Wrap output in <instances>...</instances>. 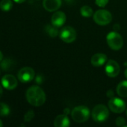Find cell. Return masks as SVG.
<instances>
[{"label":"cell","instance_id":"obj_14","mask_svg":"<svg viewBox=\"0 0 127 127\" xmlns=\"http://www.w3.org/2000/svg\"><path fill=\"white\" fill-rule=\"evenodd\" d=\"M70 125V120L66 114L58 115L54 121V126L55 127H68Z\"/></svg>","mask_w":127,"mask_h":127},{"label":"cell","instance_id":"obj_30","mask_svg":"<svg viewBox=\"0 0 127 127\" xmlns=\"http://www.w3.org/2000/svg\"></svg>","mask_w":127,"mask_h":127},{"label":"cell","instance_id":"obj_10","mask_svg":"<svg viewBox=\"0 0 127 127\" xmlns=\"http://www.w3.org/2000/svg\"><path fill=\"white\" fill-rule=\"evenodd\" d=\"M1 84L4 89L13 90L17 86V80L12 74H5L1 78Z\"/></svg>","mask_w":127,"mask_h":127},{"label":"cell","instance_id":"obj_5","mask_svg":"<svg viewBox=\"0 0 127 127\" xmlns=\"http://www.w3.org/2000/svg\"><path fill=\"white\" fill-rule=\"evenodd\" d=\"M94 20L99 25H107L112 20V13L106 10H99L94 14Z\"/></svg>","mask_w":127,"mask_h":127},{"label":"cell","instance_id":"obj_23","mask_svg":"<svg viewBox=\"0 0 127 127\" xmlns=\"http://www.w3.org/2000/svg\"><path fill=\"white\" fill-rule=\"evenodd\" d=\"M109 0H96V4L100 7H104L106 6Z\"/></svg>","mask_w":127,"mask_h":127},{"label":"cell","instance_id":"obj_19","mask_svg":"<svg viewBox=\"0 0 127 127\" xmlns=\"http://www.w3.org/2000/svg\"><path fill=\"white\" fill-rule=\"evenodd\" d=\"M80 13L84 17H91L93 15V10L88 5L82 6L80 9Z\"/></svg>","mask_w":127,"mask_h":127},{"label":"cell","instance_id":"obj_13","mask_svg":"<svg viewBox=\"0 0 127 127\" xmlns=\"http://www.w3.org/2000/svg\"><path fill=\"white\" fill-rule=\"evenodd\" d=\"M107 61V56L104 54L98 53L92 56L91 59V64L95 67H100Z\"/></svg>","mask_w":127,"mask_h":127},{"label":"cell","instance_id":"obj_28","mask_svg":"<svg viewBox=\"0 0 127 127\" xmlns=\"http://www.w3.org/2000/svg\"><path fill=\"white\" fill-rule=\"evenodd\" d=\"M124 75H125V77L127 79V68L125 70V71H124Z\"/></svg>","mask_w":127,"mask_h":127},{"label":"cell","instance_id":"obj_17","mask_svg":"<svg viewBox=\"0 0 127 127\" xmlns=\"http://www.w3.org/2000/svg\"><path fill=\"white\" fill-rule=\"evenodd\" d=\"M45 31L47 33V34L51 36V37H55L58 35V28L55 27L53 25H47L45 27Z\"/></svg>","mask_w":127,"mask_h":127},{"label":"cell","instance_id":"obj_25","mask_svg":"<svg viewBox=\"0 0 127 127\" xmlns=\"http://www.w3.org/2000/svg\"><path fill=\"white\" fill-rule=\"evenodd\" d=\"M15 2H16V3H19V4H20V3H23V2H25L26 0H13Z\"/></svg>","mask_w":127,"mask_h":127},{"label":"cell","instance_id":"obj_1","mask_svg":"<svg viewBox=\"0 0 127 127\" xmlns=\"http://www.w3.org/2000/svg\"><path fill=\"white\" fill-rule=\"evenodd\" d=\"M25 97L28 103L34 106H40L46 101L45 92L38 86H33L28 88L26 91Z\"/></svg>","mask_w":127,"mask_h":127},{"label":"cell","instance_id":"obj_31","mask_svg":"<svg viewBox=\"0 0 127 127\" xmlns=\"http://www.w3.org/2000/svg\"><path fill=\"white\" fill-rule=\"evenodd\" d=\"M67 1H70V0H67Z\"/></svg>","mask_w":127,"mask_h":127},{"label":"cell","instance_id":"obj_27","mask_svg":"<svg viewBox=\"0 0 127 127\" xmlns=\"http://www.w3.org/2000/svg\"><path fill=\"white\" fill-rule=\"evenodd\" d=\"M2 60H3V54H2L1 51H0V63L2 61Z\"/></svg>","mask_w":127,"mask_h":127},{"label":"cell","instance_id":"obj_6","mask_svg":"<svg viewBox=\"0 0 127 127\" xmlns=\"http://www.w3.org/2000/svg\"><path fill=\"white\" fill-rule=\"evenodd\" d=\"M59 36L64 42L71 43L76 39V31L73 28L70 26H66L61 30Z\"/></svg>","mask_w":127,"mask_h":127},{"label":"cell","instance_id":"obj_11","mask_svg":"<svg viewBox=\"0 0 127 127\" xmlns=\"http://www.w3.org/2000/svg\"><path fill=\"white\" fill-rule=\"evenodd\" d=\"M66 15L62 11L55 12L52 16V25H53L56 28H60L63 26L66 22Z\"/></svg>","mask_w":127,"mask_h":127},{"label":"cell","instance_id":"obj_12","mask_svg":"<svg viewBox=\"0 0 127 127\" xmlns=\"http://www.w3.org/2000/svg\"><path fill=\"white\" fill-rule=\"evenodd\" d=\"M61 5V0H43V6L47 11L53 12L57 10Z\"/></svg>","mask_w":127,"mask_h":127},{"label":"cell","instance_id":"obj_8","mask_svg":"<svg viewBox=\"0 0 127 127\" xmlns=\"http://www.w3.org/2000/svg\"><path fill=\"white\" fill-rule=\"evenodd\" d=\"M109 107L115 113H122L126 109V103L121 98L113 97L109 101Z\"/></svg>","mask_w":127,"mask_h":127},{"label":"cell","instance_id":"obj_7","mask_svg":"<svg viewBox=\"0 0 127 127\" xmlns=\"http://www.w3.org/2000/svg\"><path fill=\"white\" fill-rule=\"evenodd\" d=\"M35 73L32 68L31 67H23L22 68L17 74L18 80L22 83L31 82L34 77Z\"/></svg>","mask_w":127,"mask_h":127},{"label":"cell","instance_id":"obj_2","mask_svg":"<svg viewBox=\"0 0 127 127\" xmlns=\"http://www.w3.org/2000/svg\"><path fill=\"white\" fill-rule=\"evenodd\" d=\"M71 117L76 123L86 122L90 118V110L87 106H76L72 110Z\"/></svg>","mask_w":127,"mask_h":127},{"label":"cell","instance_id":"obj_18","mask_svg":"<svg viewBox=\"0 0 127 127\" xmlns=\"http://www.w3.org/2000/svg\"><path fill=\"white\" fill-rule=\"evenodd\" d=\"M13 7V2L11 0H1L0 1V9L2 11H9Z\"/></svg>","mask_w":127,"mask_h":127},{"label":"cell","instance_id":"obj_29","mask_svg":"<svg viewBox=\"0 0 127 127\" xmlns=\"http://www.w3.org/2000/svg\"><path fill=\"white\" fill-rule=\"evenodd\" d=\"M2 126H3V124H2V121H1L0 120V127H2Z\"/></svg>","mask_w":127,"mask_h":127},{"label":"cell","instance_id":"obj_20","mask_svg":"<svg viewBox=\"0 0 127 127\" xmlns=\"http://www.w3.org/2000/svg\"><path fill=\"white\" fill-rule=\"evenodd\" d=\"M10 114V108L4 103H0V116H7Z\"/></svg>","mask_w":127,"mask_h":127},{"label":"cell","instance_id":"obj_26","mask_svg":"<svg viewBox=\"0 0 127 127\" xmlns=\"http://www.w3.org/2000/svg\"><path fill=\"white\" fill-rule=\"evenodd\" d=\"M2 94H3V89H2V87L0 86V98H1V96H2Z\"/></svg>","mask_w":127,"mask_h":127},{"label":"cell","instance_id":"obj_22","mask_svg":"<svg viewBox=\"0 0 127 127\" xmlns=\"http://www.w3.org/2000/svg\"><path fill=\"white\" fill-rule=\"evenodd\" d=\"M116 125L120 127H126V120L122 117H118L116 119Z\"/></svg>","mask_w":127,"mask_h":127},{"label":"cell","instance_id":"obj_15","mask_svg":"<svg viewBox=\"0 0 127 127\" xmlns=\"http://www.w3.org/2000/svg\"><path fill=\"white\" fill-rule=\"evenodd\" d=\"M15 66V63L13 60L11 59H4V60H2V61L0 63V67L1 68V69L4 71H10L13 69Z\"/></svg>","mask_w":127,"mask_h":127},{"label":"cell","instance_id":"obj_16","mask_svg":"<svg viewBox=\"0 0 127 127\" xmlns=\"http://www.w3.org/2000/svg\"><path fill=\"white\" fill-rule=\"evenodd\" d=\"M117 93L121 97H127V80L122 81L118 85Z\"/></svg>","mask_w":127,"mask_h":127},{"label":"cell","instance_id":"obj_21","mask_svg":"<svg viewBox=\"0 0 127 127\" xmlns=\"http://www.w3.org/2000/svg\"><path fill=\"white\" fill-rule=\"evenodd\" d=\"M34 117V112L32 110L28 111L24 115V121L25 122H30Z\"/></svg>","mask_w":127,"mask_h":127},{"label":"cell","instance_id":"obj_4","mask_svg":"<svg viewBox=\"0 0 127 127\" xmlns=\"http://www.w3.org/2000/svg\"><path fill=\"white\" fill-rule=\"evenodd\" d=\"M108 45L114 51L120 50L124 45L122 36L116 31H112L106 36Z\"/></svg>","mask_w":127,"mask_h":127},{"label":"cell","instance_id":"obj_24","mask_svg":"<svg viewBox=\"0 0 127 127\" xmlns=\"http://www.w3.org/2000/svg\"><path fill=\"white\" fill-rule=\"evenodd\" d=\"M113 92H112V90H110V91H108V92H107V95L109 96V97H113Z\"/></svg>","mask_w":127,"mask_h":127},{"label":"cell","instance_id":"obj_9","mask_svg":"<svg viewBox=\"0 0 127 127\" xmlns=\"http://www.w3.org/2000/svg\"><path fill=\"white\" fill-rule=\"evenodd\" d=\"M105 71L106 74L109 77H115L119 74L121 68L119 64L116 61L113 60H109L106 63Z\"/></svg>","mask_w":127,"mask_h":127},{"label":"cell","instance_id":"obj_3","mask_svg":"<svg viewBox=\"0 0 127 127\" xmlns=\"http://www.w3.org/2000/svg\"><path fill=\"white\" fill-rule=\"evenodd\" d=\"M91 116L95 122L102 123L106 121L109 118V111L106 106L99 104L93 109Z\"/></svg>","mask_w":127,"mask_h":127}]
</instances>
